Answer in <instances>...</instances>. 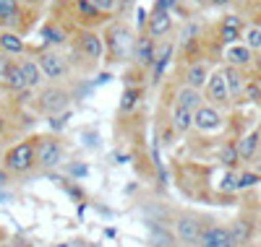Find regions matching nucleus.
<instances>
[{"label": "nucleus", "instance_id": "37998d69", "mask_svg": "<svg viewBox=\"0 0 261 247\" xmlns=\"http://www.w3.org/2000/svg\"><path fill=\"white\" fill-rule=\"evenodd\" d=\"M253 63L258 65V71H261V52H258V55H253Z\"/></svg>", "mask_w": 261, "mask_h": 247}, {"label": "nucleus", "instance_id": "ddd939ff", "mask_svg": "<svg viewBox=\"0 0 261 247\" xmlns=\"http://www.w3.org/2000/svg\"><path fill=\"white\" fill-rule=\"evenodd\" d=\"M199 247H235L227 227H204Z\"/></svg>", "mask_w": 261, "mask_h": 247}, {"label": "nucleus", "instance_id": "79ce46f5", "mask_svg": "<svg viewBox=\"0 0 261 247\" xmlns=\"http://www.w3.org/2000/svg\"><path fill=\"white\" fill-rule=\"evenodd\" d=\"M253 172H256V174H258V177H261V159H258V162H256V164H253Z\"/></svg>", "mask_w": 261, "mask_h": 247}, {"label": "nucleus", "instance_id": "f257e3e1", "mask_svg": "<svg viewBox=\"0 0 261 247\" xmlns=\"http://www.w3.org/2000/svg\"><path fill=\"white\" fill-rule=\"evenodd\" d=\"M134 32H130L128 24H123V21H113L110 26H107L105 32V50H107V57H110L113 63H125L130 55H134Z\"/></svg>", "mask_w": 261, "mask_h": 247}, {"label": "nucleus", "instance_id": "c756f323", "mask_svg": "<svg viewBox=\"0 0 261 247\" xmlns=\"http://www.w3.org/2000/svg\"><path fill=\"white\" fill-rule=\"evenodd\" d=\"M261 182V177L256 172H241L238 174V190H248V188H256Z\"/></svg>", "mask_w": 261, "mask_h": 247}, {"label": "nucleus", "instance_id": "9b49d317", "mask_svg": "<svg viewBox=\"0 0 261 247\" xmlns=\"http://www.w3.org/2000/svg\"><path fill=\"white\" fill-rule=\"evenodd\" d=\"M144 29H146V34L151 39H160V37L170 34V29H172V13L170 11H162V8H154V11L149 13Z\"/></svg>", "mask_w": 261, "mask_h": 247}, {"label": "nucleus", "instance_id": "c85d7f7f", "mask_svg": "<svg viewBox=\"0 0 261 247\" xmlns=\"http://www.w3.org/2000/svg\"><path fill=\"white\" fill-rule=\"evenodd\" d=\"M220 162L227 167V169H232L238 162V148H235V143H227V146H222V151H220Z\"/></svg>", "mask_w": 261, "mask_h": 247}, {"label": "nucleus", "instance_id": "412c9836", "mask_svg": "<svg viewBox=\"0 0 261 247\" xmlns=\"http://www.w3.org/2000/svg\"><path fill=\"white\" fill-rule=\"evenodd\" d=\"M175 104L188 109V112H196L201 104H204V94L196 91V88H188V86H180L178 94H175Z\"/></svg>", "mask_w": 261, "mask_h": 247}, {"label": "nucleus", "instance_id": "20e7f679", "mask_svg": "<svg viewBox=\"0 0 261 247\" xmlns=\"http://www.w3.org/2000/svg\"><path fill=\"white\" fill-rule=\"evenodd\" d=\"M34 156H37V167L55 169L65 159V146L55 136H39L34 138Z\"/></svg>", "mask_w": 261, "mask_h": 247}, {"label": "nucleus", "instance_id": "f3484780", "mask_svg": "<svg viewBox=\"0 0 261 247\" xmlns=\"http://www.w3.org/2000/svg\"><path fill=\"white\" fill-rule=\"evenodd\" d=\"M18 68H21V76H24V83H27V88L29 91H34V88H39L42 86V71H39V65H37V60L34 57H21L18 60Z\"/></svg>", "mask_w": 261, "mask_h": 247}, {"label": "nucleus", "instance_id": "7ed1b4c3", "mask_svg": "<svg viewBox=\"0 0 261 247\" xmlns=\"http://www.w3.org/2000/svg\"><path fill=\"white\" fill-rule=\"evenodd\" d=\"M71 104V91L60 83H47L45 88H39L37 94V109L42 115H60V112H68Z\"/></svg>", "mask_w": 261, "mask_h": 247}, {"label": "nucleus", "instance_id": "f03ea898", "mask_svg": "<svg viewBox=\"0 0 261 247\" xmlns=\"http://www.w3.org/2000/svg\"><path fill=\"white\" fill-rule=\"evenodd\" d=\"M37 167V156H34V141H21L16 146H11L3 153V169L13 177V174H29Z\"/></svg>", "mask_w": 261, "mask_h": 247}, {"label": "nucleus", "instance_id": "9d476101", "mask_svg": "<svg viewBox=\"0 0 261 247\" xmlns=\"http://www.w3.org/2000/svg\"><path fill=\"white\" fill-rule=\"evenodd\" d=\"M136 60L139 68H151L154 65V57H157V39H151L146 32L141 37H136L134 42V55H130Z\"/></svg>", "mask_w": 261, "mask_h": 247}, {"label": "nucleus", "instance_id": "c03bdc74", "mask_svg": "<svg viewBox=\"0 0 261 247\" xmlns=\"http://www.w3.org/2000/svg\"><path fill=\"white\" fill-rule=\"evenodd\" d=\"M0 200H3V203H6V200H11V195H8V193H3V190H0Z\"/></svg>", "mask_w": 261, "mask_h": 247}, {"label": "nucleus", "instance_id": "5701e85b", "mask_svg": "<svg viewBox=\"0 0 261 247\" xmlns=\"http://www.w3.org/2000/svg\"><path fill=\"white\" fill-rule=\"evenodd\" d=\"M251 234H253V224H251V221H246V219H238V221L232 224V227H230V237H232L235 247L248 244Z\"/></svg>", "mask_w": 261, "mask_h": 247}, {"label": "nucleus", "instance_id": "2f4dec72", "mask_svg": "<svg viewBox=\"0 0 261 247\" xmlns=\"http://www.w3.org/2000/svg\"><path fill=\"white\" fill-rule=\"evenodd\" d=\"M220 190H222V193H235V190H238V174H235V172H227V174L222 177Z\"/></svg>", "mask_w": 261, "mask_h": 247}, {"label": "nucleus", "instance_id": "bb28decb", "mask_svg": "<svg viewBox=\"0 0 261 247\" xmlns=\"http://www.w3.org/2000/svg\"><path fill=\"white\" fill-rule=\"evenodd\" d=\"M243 99L246 102H261V78H246Z\"/></svg>", "mask_w": 261, "mask_h": 247}, {"label": "nucleus", "instance_id": "39448f33", "mask_svg": "<svg viewBox=\"0 0 261 247\" xmlns=\"http://www.w3.org/2000/svg\"><path fill=\"white\" fill-rule=\"evenodd\" d=\"M172 232H175L178 242H183L186 247H199V239L204 234V221L196 213H180L172 224Z\"/></svg>", "mask_w": 261, "mask_h": 247}, {"label": "nucleus", "instance_id": "a19ab883", "mask_svg": "<svg viewBox=\"0 0 261 247\" xmlns=\"http://www.w3.org/2000/svg\"><path fill=\"white\" fill-rule=\"evenodd\" d=\"M180 3H183V0H180ZM188 3H191V8H201V6L209 3V0H188Z\"/></svg>", "mask_w": 261, "mask_h": 247}, {"label": "nucleus", "instance_id": "c9c22d12", "mask_svg": "<svg viewBox=\"0 0 261 247\" xmlns=\"http://www.w3.org/2000/svg\"><path fill=\"white\" fill-rule=\"evenodd\" d=\"M178 6H180V0H157L154 8H162V11H170V13H172Z\"/></svg>", "mask_w": 261, "mask_h": 247}, {"label": "nucleus", "instance_id": "e433bc0d", "mask_svg": "<svg viewBox=\"0 0 261 247\" xmlns=\"http://www.w3.org/2000/svg\"><path fill=\"white\" fill-rule=\"evenodd\" d=\"M11 60H13V57H8V55H3V52H0V81L6 78V71H8Z\"/></svg>", "mask_w": 261, "mask_h": 247}, {"label": "nucleus", "instance_id": "1a4fd4ad", "mask_svg": "<svg viewBox=\"0 0 261 247\" xmlns=\"http://www.w3.org/2000/svg\"><path fill=\"white\" fill-rule=\"evenodd\" d=\"M76 47H79V52H81L84 57H89L92 63L102 60V55H105L102 37H99L97 32H92V29H84V32H79V37H76Z\"/></svg>", "mask_w": 261, "mask_h": 247}, {"label": "nucleus", "instance_id": "2eb2a0df", "mask_svg": "<svg viewBox=\"0 0 261 247\" xmlns=\"http://www.w3.org/2000/svg\"><path fill=\"white\" fill-rule=\"evenodd\" d=\"M243 37V21L241 16H225L222 24H220V39L225 47H230V44H238Z\"/></svg>", "mask_w": 261, "mask_h": 247}, {"label": "nucleus", "instance_id": "a18cd8bd", "mask_svg": "<svg viewBox=\"0 0 261 247\" xmlns=\"http://www.w3.org/2000/svg\"><path fill=\"white\" fill-rule=\"evenodd\" d=\"M253 26H258V29H261V13H258V16L253 18Z\"/></svg>", "mask_w": 261, "mask_h": 247}, {"label": "nucleus", "instance_id": "4be33fe9", "mask_svg": "<svg viewBox=\"0 0 261 247\" xmlns=\"http://www.w3.org/2000/svg\"><path fill=\"white\" fill-rule=\"evenodd\" d=\"M170 57H172V44H162V47L157 50V57H154V65H151V81L160 83L165 71H167V65H170Z\"/></svg>", "mask_w": 261, "mask_h": 247}, {"label": "nucleus", "instance_id": "72a5a7b5", "mask_svg": "<svg viewBox=\"0 0 261 247\" xmlns=\"http://www.w3.org/2000/svg\"><path fill=\"white\" fill-rule=\"evenodd\" d=\"M68 117H71V112H65V115H63V112H60V115H53L50 128H53V130H63V128H65V122H68Z\"/></svg>", "mask_w": 261, "mask_h": 247}, {"label": "nucleus", "instance_id": "f8f14e48", "mask_svg": "<svg viewBox=\"0 0 261 247\" xmlns=\"http://www.w3.org/2000/svg\"><path fill=\"white\" fill-rule=\"evenodd\" d=\"M222 57H225V63L230 65V68H238V71H246L248 65H253V52L246 47V44H241V42L225 47Z\"/></svg>", "mask_w": 261, "mask_h": 247}, {"label": "nucleus", "instance_id": "dca6fc26", "mask_svg": "<svg viewBox=\"0 0 261 247\" xmlns=\"http://www.w3.org/2000/svg\"><path fill=\"white\" fill-rule=\"evenodd\" d=\"M258 146H261V130H251V133H246V136L235 143V148H238V159H241V162H251V159H256Z\"/></svg>", "mask_w": 261, "mask_h": 247}, {"label": "nucleus", "instance_id": "58836bf2", "mask_svg": "<svg viewBox=\"0 0 261 247\" xmlns=\"http://www.w3.org/2000/svg\"><path fill=\"white\" fill-rule=\"evenodd\" d=\"M18 3H24L29 8H39V6H45V0H18Z\"/></svg>", "mask_w": 261, "mask_h": 247}, {"label": "nucleus", "instance_id": "a211bd4d", "mask_svg": "<svg viewBox=\"0 0 261 247\" xmlns=\"http://www.w3.org/2000/svg\"><path fill=\"white\" fill-rule=\"evenodd\" d=\"M209 65L206 63H191L188 65V71H186V83L183 86H188V88H196V91H201V88L206 86V78H209Z\"/></svg>", "mask_w": 261, "mask_h": 247}, {"label": "nucleus", "instance_id": "f704fd0d", "mask_svg": "<svg viewBox=\"0 0 261 247\" xmlns=\"http://www.w3.org/2000/svg\"><path fill=\"white\" fill-rule=\"evenodd\" d=\"M65 172L73 174V177H86V174H89V167H86V164H68Z\"/></svg>", "mask_w": 261, "mask_h": 247}, {"label": "nucleus", "instance_id": "ea45409f", "mask_svg": "<svg viewBox=\"0 0 261 247\" xmlns=\"http://www.w3.org/2000/svg\"><path fill=\"white\" fill-rule=\"evenodd\" d=\"M230 3H232V0H209V6H217V8H225Z\"/></svg>", "mask_w": 261, "mask_h": 247}, {"label": "nucleus", "instance_id": "4468645a", "mask_svg": "<svg viewBox=\"0 0 261 247\" xmlns=\"http://www.w3.org/2000/svg\"><path fill=\"white\" fill-rule=\"evenodd\" d=\"M222 73H225V86H227L230 102H241L243 99V88H246V73L238 71V68H230V65H225Z\"/></svg>", "mask_w": 261, "mask_h": 247}, {"label": "nucleus", "instance_id": "393cba45", "mask_svg": "<svg viewBox=\"0 0 261 247\" xmlns=\"http://www.w3.org/2000/svg\"><path fill=\"white\" fill-rule=\"evenodd\" d=\"M39 34H42V39H45V44H55V47L58 44H65V39H68L58 24H45L39 29Z\"/></svg>", "mask_w": 261, "mask_h": 247}, {"label": "nucleus", "instance_id": "6e6552de", "mask_svg": "<svg viewBox=\"0 0 261 247\" xmlns=\"http://www.w3.org/2000/svg\"><path fill=\"white\" fill-rule=\"evenodd\" d=\"M222 112L217 109V107H212V104H201L199 109L193 112V128L199 130V133H217L222 128Z\"/></svg>", "mask_w": 261, "mask_h": 247}, {"label": "nucleus", "instance_id": "4c0bfd02", "mask_svg": "<svg viewBox=\"0 0 261 247\" xmlns=\"http://www.w3.org/2000/svg\"><path fill=\"white\" fill-rule=\"evenodd\" d=\"M8 182H11V174H8V172H6L3 167H0V190H3V188H6Z\"/></svg>", "mask_w": 261, "mask_h": 247}, {"label": "nucleus", "instance_id": "423d86ee", "mask_svg": "<svg viewBox=\"0 0 261 247\" xmlns=\"http://www.w3.org/2000/svg\"><path fill=\"white\" fill-rule=\"evenodd\" d=\"M37 65H39V71H42V78L50 81V83H60V81L68 78V73H71L65 57H60L55 50H45V52L37 57Z\"/></svg>", "mask_w": 261, "mask_h": 247}, {"label": "nucleus", "instance_id": "b1692460", "mask_svg": "<svg viewBox=\"0 0 261 247\" xmlns=\"http://www.w3.org/2000/svg\"><path fill=\"white\" fill-rule=\"evenodd\" d=\"M3 83H6L8 88H13V91H24V88H27L24 76H21V68H18V60H11V65H8V71H6Z\"/></svg>", "mask_w": 261, "mask_h": 247}, {"label": "nucleus", "instance_id": "473e14b6", "mask_svg": "<svg viewBox=\"0 0 261 247\" xmlns=\"http://www.w3.org/2000/svg\"><path fill=\"white\" fill-rule=\"evenodd\" d=\"M92 6L99 13H115L118 11V0H92Z\"/></svg>", "mask_w": 261, "mask_h": 247}, {"label": "nucleus", "instance_id": "cd10ccee", "mask_svg": "<svg viewBox=\"0 0 261 247\" xmlns=\"http://www.w3.org/2000/svg\"><path fill=\"white\" fill-rule=\"evenodd\" d=\"M21 11L18 0H0V21H13Z\"/></svg>", "mask_w": 261, "mask_h": 247}, {"label": "nucleus", "instance_id": "7c9ffc66", "mask_svg": "<svg viewBox=\"0 0 261 247\" xmlns=\"http://www.w3.org/2000/svg\"><path fill=\"white\" fill-rule=\"evenodd\" d=\"M139 94H141V88H125V91H123V102H120V109H123V112H125V109H134Z\"/></svg>", "mask_w": 261, "mask_h": 247}, {"label": "nucleus", "instance_id": "0eeeda50", "mask_svg": "<svg viewBox=\"0 0 261 247\" xmlns=\"http://www.w3.org/2000/svg\"><path fill=\"white\" fill-rule=\"evenodd\" d=\"M204 102H209L212 107H225V104H230L222 68H217V71H212V73H209L206 86H204Z\"/></svg>", "mask_w": 261, "mask_h": 247}, {"label": "nucleus", "instance_id": "a878e982", "mask_svg": "<svg viewBox=\"0 0 261 247\" xmlns=\"http://www.w3.org/2000/svg\"><path fill=\"white\" fill-rule=\"evenodd\" d=\"M241 39H243V44H246L253 55L261 52V29H258V26H253V24H251V26H243V37H241Z\"/></svg>", "mask_w": 261, "mask_h": 247}, {"label": "nucleus", "instance_id": "6ab92c4d", "mask_svg": "<svg viewBox=\"0 0 261 247\" xmlns=\"http://www.w3.org/2000/svg\"><path fill=\"white\" fill-rule=\"evenodd\" d=\"M170 128H172V133H178V136L188 133L193 128V112L172 104V109H170Z\"/></svg>", "mask_w": 261, "mask_h": 247}, {"label": "nucleus", "instance_id": "aec40b11", "mask_svg": "<svg viewBox=\"0 0 261 247\" xmlns=\"http://www.w3.org/2000/svg\"><path fill=\"white\" fill-rule=\"evenodd\" d=\"M24 50H27V44H24V39H21L16 32H0V52L3 55H8V57H13V55H24Z\"/></svg>", "mask_w": 261, "mask_h": 247}]
</instances>
